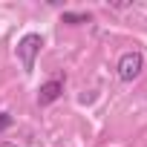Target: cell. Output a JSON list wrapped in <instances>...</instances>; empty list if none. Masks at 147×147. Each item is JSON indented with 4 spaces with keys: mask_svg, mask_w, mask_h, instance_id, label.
Listing matches in <instances>:
<instances>
[{
    "mask_svg": "<svg viewBox=\"0 0 147 147\" xmlns=\"http://www.w3.org/2000/svg\"><path fill=\"white\" fill-rule=\"evenodd\" d=\"M141 69H144V58H141V52H124L121 58H118V78L121 81H133V78H138L141 75Z\"/></svg>",
    "mask_w": 147,
    "mask_h": 147,
    "instance_id": "obj_2",
    "label": "cell"
},
{
    "mask_svg": "<svg viewBox=\"0 0 147 147\" xmlns=\"http://www.w3.org/2000/svg\"><path fill=\"white\" fill-rule=\"evenodd\" d=\"M61 92H63V81H61V78H52V81H46V84L38 90V104H40V107H46V104L58 101V98H61Z\"/></svg>",
    "mask_w": 147,
    "mask_h": 147,
    "instance_id": "obj_3",
    "label": "cell"
},
{
    "mask_svg": "<svg viewBox=\"0 0 147 147\" xmlns=\"http://www.w3.org/2000/svg\"><path fill=\"white\" fill-rule=\"evenodd\" d=\"M9 127H12V115H9V113H0V133L9 130Z\"/></svg>",
    "mask_w": 147,
    "mask_h": 147,
    "instance_id": "obj_5",
    "label": "cell"
},
{
    "mask_svg": "<svg viewBox=\"0 0 147 147\" xmlns=\"http://www.w3.org/2000/svg\"><path fill=\"white\" fill-rule=\"evenodd\" d=\"M63 23L81 26V23H90V15H87V12H63Z\"/></svg>",
    "mask_w": 147,
    "mask_h": 147,
    "instance_id": "obj_4",
    "label": "cell"
},
{
    "mask_svg": "<svg viewBox=\"0 0 147 147\" xmlns=\"http://www.w3.org/2000/svg\"><path fill=\"white\" fill-rule=\"evenodd\" d=\"M40 46H43V38H40L38 32H29V35H23V38L18 40L15 55H18V61L23 63V69H26V72H32V69H35V58L40 55Z\"/></svg>",
    "mask_w": 147,
    "mask_h": 147,
    "instance_id": "obj_1",
    "label": "cell"
}]
</instances>
